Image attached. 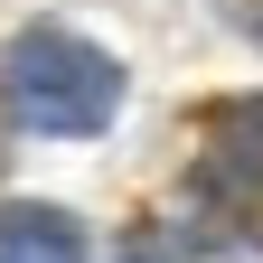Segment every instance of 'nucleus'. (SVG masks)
Instances as JSON below:
<instances>
[{
    "label": "nucleus",
    "instance_id": "obj_1",
    "mask_svg": "<svg viewBox=\"0 0 263 263\" xmlns=\"http://www.w3.org/2000/svg\"><path fill=\"white\" fill-rule=\"evenodd\" d=\"M113 104H122V66L94 38H76V28H28L0 57V113L28 122V132L85 141V132L113 122Z\"/></svg>",
    "mask_w": 263,
    "mask_h": 263
},
{
    "label": "nucleus",
    "instance_id": "obj_2",
    "mask_svg": "<svg viewBox=\"0 0 263 263\" xmlns=\"http://www.w3.org/2000/svg\"><path fill=\"white\" fill-rule=\"evenodd\" d=\"M197 207L235 235H263V94L216 104L197 132Z\"/></svg>",
    "mask_w": 263,
    "mask_h": 263
},
{
    "label": "nucleus",
    "instance_id": "obj_3",
    "mask_svg": "<svg viewBox=\"0 0 263 263\" xmlns=\"http://www.w3.org/2000/svg\"><path fill=\"white\" fill-rule=\"evenodd\" d=\"M0 263H85V235L57 207H0Z\"/></svg>",
    "mask_w": 263,
    "mask_h": 263
},
{
    "label": "nucleus",
    "instance_id": "obj_4",
    "mask_svg": "<svg viewBox=\"0 0 263 263\" xmlns=\"http://www.w3.org/2000/svg\"><path fill=\"white\" fill-rule=\"evenodd\" d=\"M122 263H188V235H179V226H132Z\"/></svg>",
    "mask_w": 263,
    "mask_h": 263
},
{
    "label": "nucleus",
    "instance_id": "obj_5",
    "mask_svg": "<svg viewBox=\"0 0 263 263\" xmlns=\"http://www.w3.org/2000/svg\"><path fill=\"white\" fill-rule=\"evenodd\" d=\"M216 10H226V19H235V28H245V38H263V0H216Z\"/></svg>",
    "mask_w": 263,
    "mask_h": 263
}]
</instances>
